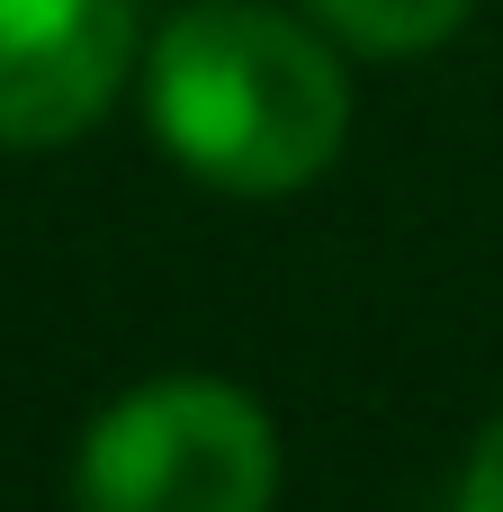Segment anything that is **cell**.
I'll list each match as a JSON object with an SVG mask.
<instances>
[{"label":"cell","mask_w":503,"mask_h":512,"mask_svg":"<svg viewBox=\"0 0 503 512\" xmlns=\"http://www.w3.org/2000/svg\"><path fill=\"white\" fill-rule=\"evenodd\" d=\"M144 117L207 189L288 198L342 162L351 72L315 18L270 0H189L144 45Z\"/></svg>","instance_id":"obj_1"},{"label":"cell","mask_w":503,"mask_h":512,"mask_svg":"<svg viewBox=\"0 0 503 512\" xmlns=\"http://www.w3.org/2000/svg\"><path fill=\"white\" fill-rule=\"evenodd\" d=\"M72 495L81 512H270L279 423L234 378H144L81 432Z\"/></svg>","instance_id":"obj_2"},{"label":"cell","mask_w":503,"mask_h":512,"mask_svg":"<svg viewBox=\"0 0 503 512\" xmlns=\"http://www.w3.org/2000/svg\"><path fill=\"white\" fill-rule=\"evenodd\" d=\"M135 0H0V153L90 135L135 81Z\"/></svg>","instance_id":"obj_3"},{"label":"cell","mask_w":503,"mask_h":512,"mask_svg":"<svg viewBox=\"0 0 503 512\" xmlns=\"http://www.w3.org/2000/svg\"><path fill=\"white\" fill-rule=\"evenodd\" d=\"M477 0H306V18L351 45V54H378V63H405V54H432L468 27Z\"/></svg>","instance_id":"obj_4"},{"label":"cell","mask_w":503,"mask_h":512,"mask_svg":"<svg viewBox=\"0 0 503 512\" xmlns=\"http://www.w3.org/2000/svg\"><path fill=\"white\" fill-rule=\"evenodd\" d=\"M459 512H503V414L477 432V450L459 468Z\"/></svg>","instance_id":"obj_5"}]
</instances>
